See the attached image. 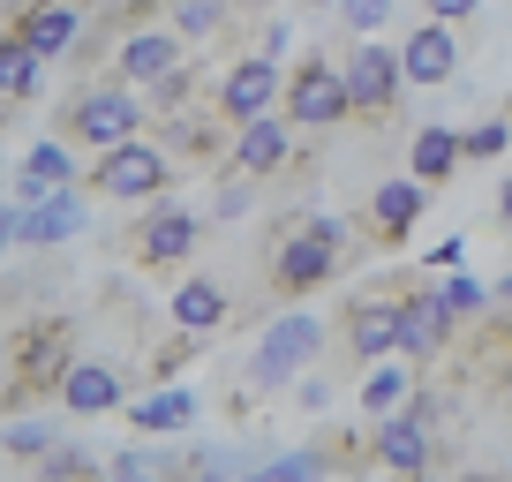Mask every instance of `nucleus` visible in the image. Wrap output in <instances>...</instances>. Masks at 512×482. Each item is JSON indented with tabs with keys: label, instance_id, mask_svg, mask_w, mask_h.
<instances>
[{
	"label": "nucleus",
	"instance_id": "obj_10",
	"mask_svg": "<svg viewBox=\"0 0 512 482\" xmlns=\"http://www.w3.org/2000/svg\"><path fill=\"white\" fill-rule=\"evenodd\" d=\"M339 83H347V121H392L407 98V76H400V53L362 38V46L339 61Z\"/></svg>",
	"mask_w": 512,
	"mask_h": 482
},
{
	"label": "nucleus",
	"instance_id": "obj_30",
	"mask_svg": "<svg viewBox=\"0 0 512 482\" xmlns=\"http://www.w3.org/2000/svg\"><path fill=\"white\" fill-rule=\"evenodd\" d=\"M437 294H445V309H452L460 324H475L482 309H490V287H482L475 272H445V279H437Z\"/></svg>",
	"mask_w": 512,
	"mask_h": 482
},
{
	"label": "nucleus",
	"instance_id": "obj_44",
	"mask_svg": "<svg viewBox=\"0 0 512 482\" xmlns=\"http://www.w3.org/2000/svg\"><path fill=\"white\" fill-rule=\"evenodd\" d=\"M302 8H332V0H302Z\"/></svg>",
	"mask_w": 512,
	"mask_h": 482
},
{
	"label": "nucleus",
	"instance_id": "obj_17",
	"mask_svg": "<svg viewBox=\"0 0 512 482\" xmlns=\"http://www.w3.org/2000/svg\"><path fill=\"white\" fill-rule=\"evenodd\" d=\"M272 106H279V61H264V53H241V61L211 83V113H219L226 129L249 121V113H272Z\"/></svg>",
	"mask_w": 512,
	"mask_h": 482
},
{
	"label": "nucleus",
	"instance_id": "obj_23",
	"mask_svg": "<svg viewBox=\"0 0 512 482\" xmlns=\"http://www.w3.org/2000/svg\"><path fill=\"white\" fill-rule=\"evenodd\" d=\"M38 91H46V61L0 23V106H31Z\"/></svg>",
	"mask_w": 512,
	"mask_h": 482
},
{
	"label": "nucleus",
	"instance_id": "obj_25",
	"mask_svg": "<svg viewBox=\"0 0 512 482\" xmlns=\"http://www.w3.org/2000/svg\"><path fill=\"white\" fill-rule=\"evenodd\" d=\"M226 23H234V0H166V31H174L181 46H204Z\"/></svg>",
	"mask_w": 512,
	"mask_h": 482
},
{
	"label": "nucleus",
	"instance_id": "obj_41",
	"mask_svg": "<svg viewBox=\"0 0 512 482\" xmlns=\"http://www.w3.org/2000/svg\"><path fill=\"white\" fill-rule=\"evenodd\" d=\"M0 415H23V407H16V392H8V385H0Z\"/></svg>",
	"mask_w": 512,
	"mask_h": 482
},
{
	"label": "nucleus",
	"instance_id": "obj_20",
	"mask_svg": "<svg viewBox=\"0 0 512 482\" xmlns=\"http://www.w3.org/2000/svg\"><path fill=\"white\" fill-rule=\"evenodd\" d=\"M392 53H400V76L415 83V91H445L452 68H460V31H452V23H430V16H422Z\"/></svg>",
	"mask_w": 512,
	"mask_h": 482
},
{
	"label": "nucleus",
	"instance_id": "obj_12",
	"mask_svg": "<svg viewBox=\"0 0 512 482\" xmlns=\"http://www.w3.org/2000/svg\"><path fill=\"white\" fill-rule=\"evenodd\" d=\"M294 159V129H287V113H249V121H234V136H226V174H241V181H272L279 166Z\"/></svg>",
	"mask_w": 512,
	"mask_h": 482
},
{
	"label": "nucleus",
	"instance_id": "obj_4",
	"mask_svg": "<svg viewBox=\"0 0 512 482\" xmlns=\"http://www.w3.org/2000/svg\"><path fill=\"white\" fill-rule=\"evenodd\" d=\"M196 241H204V219H196L189 204H174V196H151L144 204V219L128 226L113 249H121L136 272H151V279H174L181 264L196 257Z\"/></svg>",
	"mask_w": 512,
	"mask_h": 482
},
{
	"label": "nucleus",
	"instance_id": "obj_6",
	"mask_svg": "<svg viewBox=\"0 0 512 482\" xmlns=\"http://www.w3.org/2000/svg\"><path fill=\"white\" fill-rule=\"evenodd\" d=\"M279 113L294 136H332L347 129V83H339L332 53H302L294 68H279Z\"/></svg>",
	"mask_w": 512,
	"mask_h": 482
},
{
	"label": "nucleus",
	"instance_id": "obj_5",
	"mask_svg": "<svg viewBox=\"0 0 512 482\" xmlns=\"http://www.w3.org/2000/svg\"><path fill=\"white\" fill-rule=\"evenodd\" d=\"M347 272V257H339L332 241L309 234V219L294 211L287 226L272 234V249H264V287L279 294V302H309L317 287H332V279Z\"/></svg>",
	"mask_w": 512,
	"mask_h": 482
},
{
	"label": "nucleus",
	"instance_id": "obj_38",
	"mask_svg": "<svg viewBox=\"0 0 512 482\" xmlns=\"http://www.w3.org/2000/svg\"><path fill=\"white\" fill-rule=\"evenodd\" d=\"M497 226L512 234V181H497Z\"/></svg>",
	"mask_w": 512,
	"mask_h": 482
},
{
	"label": "nucleus",
	"instance_id": "obj_21",
	"mask_svg": "<svg viewBox=\"0 0 512 482\" xmlns=\"http://www.w3.org/2000/svg\"><path fill=\"white\" fill-rule=\"evenodd\" d=\"M166 317H174V332L211 339L226 317H234V294H226L219 279H181V287H174V302H166Z\"/></svg>",
	"mask_w": 512,
	"mask_h": 482
},
{
	"label": "nucleus",
	"instance_id": "obj_15",
	"mask_svg": "<svg viewBox=\"0 0 512 482\" xmlns=\"http://www.w3.org/2000/svg\"><path fill=\"white\" fill-rule=\"evenodd\" d=\"M151 129H159L151 144H159L174 166H219L226 159V136H234L211 106H174V113H159Z\"/></svg>",
	"mask_w": 512,
	"mask_h": 482
},
{
	"label": "nucleus",
	"instance_id": "obj_24",
	"mask_svg": "<svg viewBox=\"0 0 512 482\" xmlns=\"http://www.w3.org/2000/svg\"><path fill=\"white\" fill-rule=\"evenodd\" d=\"M189 422H196V392H181V385H159L151 400H128V430L136 437H174Z\"/></svg>",
	"mask_w": 512,
	"mask_h": 482
},
{
	"label": "nucleus",
	"instance_id": "obj_40",
	"mask_svg": "<svg viewBox=\"0 0 512 482\" xmlns=\"http://www.w3.org/2000/svg\"><path fill=\"white\" fill-rule=\"evenodd\" d=\"M490 302H512V272H505V279H497V287H490Z\"/></svg>",
	"mask_w": 512,
	"mask_h": 482
},
{
	"label": "nucleus",
	"instance_id": "obj_2",
	"mask_svg": "<svg viewBox=\"0 0 512 482\" xmlns=\"http://www.w3.org/2000/svg\"><path fill=\"white\" fill-rule=\"evenodd\" d=\"M68 362H76V324L68 317H23L16 332H8V370H0V385L16 392V407H38V400H53Z\"/></svg>",
	"mask_w": 512,
	"mask_h": 482
},
{
	"label": "nucleus",
	"instance_id": "obj_19",
	"mask_svg": "<svg viewBox=\"0 0 512 482\" xmlns=\"http://www.w3.org/2000/svg\"><path fill=\"white\" fill-rule=\"evenodd\" d=\"M91 219V196H83V181H61V189H46L38 204L16 211V241L23 249H61L76 226Z\"/></svg>",
	"mask_w": 512,
	"mask_h": 482
},
{
	"label": "nucleus",
	"instance_id": "obj_16",
	"mask_svg": "<svg viewBox=\"0 0 512 482\" xmlns=\"http://www.w3.org/2000/svg\"><path fill=\"white\" fill-rule=\"evenodd\" d=\"M53 400H61V415L91 422V415H121L128 407V377L113 370V362H98V354H76L61 370V385H53Z\"/></svg>",
	"mask_w": 512,
	"mask_h": 482
},
{
	"label": "nucleus",
	"instance_id": "obj_36",
	"mask_svg": "<svg viewBox=\"0 0 512 482\" xmlns=\"http://www.w3.org/2000/svg\"><path fill=\"white\" fill-rule=\"evenodd\" d=\"M287 46H294V31H287V23H279V16L264 23V31H256V53H264V61H279V53H287Z\"/></svg>",
	"mask_w": 512,
	"mask_h": 482
},
{
	"label": "nucleus",
	"instance_id": "obj_39",
	"mask_svg": "<svg viewBox=\"0 0 512 482\" xmlns=\"http://www.w3.org/2000/svg\"><path fill=\"white\" fill-rule=\"evenodd\" d=\"M8 241H16V204H0V257H8Z\"/></svg>",
	"mask_w": 512,
	"mask_h": 482
},
{
	"label": "nucleus",
	"instance_id": "obj_27",
	"mask_svg": "<svg viewBox=\"0 0 512 482\" xmlns=\"http://www.w3.org/2000/svg\"><path fill=\"white\" fill-rule=\"evenodd\" d=\"M166 16V0H106L98 8V23H83L91 38H121V31H144V23Z\"/></svg>",
	"mask_w": 512,
	"mask_h": 482
},
{
	"label": "nucleus",
	"instance_id": "obj_1",
	"mask_svg": "<svg viewBox=\"0 0 512 482\" xmlns=\"http://www.w3.org/2000/svg\"><path fill=\"white\" fill-rule=\"evenodd\" d=\"M437 422H445V400L422 385H407L400 407H384L377 430H369V460L384 467V475H400V482H430L437 467Z\"/></svg>",
	"mask_w": 512,
	"mask_h": 482
},
{
	"label": "nucleus",
	"instance_id": "obj_35",
	"mask_svg": "<svg viewBox=\"0 0 512 482\" xmlns=\"http://www.w3.org/2000/svg\"><path fill=\"white\" fill-rule=\"evenodd\" d=\"M415 8H422L430 23H452V31H460V23H475V8H482V0H415Z\"/></svg>",
	"mask_w": 512,
	"mask_h": 482
},
{
	"label": "nucleus",
	"instance_id": "obj_22",
	"mask_svg": "<svg viewBox=\"0 0 512 482\" xmlns=\"http://www.w3.org/2000/svg\"><path fill=\"white\" fill-rule=\"evenodd\" d=\"M407 174H415L422 189H445V181L460 174V129H445V121H422V129L407 136Z\"/></svg>",
	"mask_w": 512,
	"mask_h": 482
},
{
	"label": "nucleus",
	"instance_id": "obj_42",
	"mask_svg": "<svg viewBox=\"0 0 512 482\" xmlns=\"http://www.w3.org/2000/svg\"><path fill=\"white\" fill-rule=\"evenodd\" d=\"M256 8H264V0H234V23H241V16H256Z\"/></svg>",
	"mask_w": 512,
	"mask_h": 482
},
{
	"label": "nucleus",
	"instance_id": "obj_8",
	"mask_svg": "<svg viewBox=\"0 0 512 482\" xmlns=\"http://www.w3.org/2000/svg\"><path fill=\"white\" fill-rule=\"evenodd\" d=\"M317 354H324V324L309 317V309H279V317L264 324V339H256V354H249L241 392H287Z\"/></svg>",
	"mask_w": 512,
	"mask_h": 482
},
{
	"label": "nucleus",
	"instance_id": "obj_14",
	"mask_svg": "<svg viewBox=\"0 0 512 482\" xmlns=\"http://www.w3.org/2000/svg\"><path fill=\"white\" fill-rule=\"evenodd\" d=\"M83 23H91V0H23L16 16H8V31L53 68V61H68V46L83 38Z\"/></svg>",
	"mask_w": 512,
	"mask_h": 482
},
{
	"label": "nucleus",
	"instance_id": "obj_9",
	"mask_svg": "<svg viewBox=\"0 0 512 482\" xmlns=\"http://www.w3.org/2000/svg\"><path fill=\"white\" fill-rule=\"evenodd\" d=\"M452 332H460V317L445 309V294L437 287H400V324H392V354H400L407 370H437L452 354Z\"/></svg>",
	"mask_w": 512,
	"mask_h": 482
},
{
	"label": "nucleus",
	"instance_id": "obj_34",
	"mask_svg": "<svg viewBox=\"0 0 512 482\" xmlns=\"http://www.w3.org/2000/svg\"><path fill=\"white\" fill-rule=\"evenodd\" d=\"M53 437H61L53 422H16V430H0V452H16V460H38Z\"/></svg>",
	"mask_w": 512,
	"mask_h": 482
},
{
	"label": "nucleus",
	"instance_id": "obj_18",
	"mask_svg": "<svg viewBox=\"0 0 512 482\" xmlns=\"http://www.w3.org/2000/svg\"><path fill=\"white\" fill-rule=\"evenodd\" d=\"M181 61H189V46H181L166 23H144V31H121V46H113V83H128V91H151V83L174 76Z\"/></svg>",
	"mask_w": 512,
	"mask_h": 482
},
{
	"label": "nucleus",
	"instance_id": "obj_11",
	"mask_svg": "<svg viewBox=\"0 0 512 482\" xmlns=\"http://www.w3.org/2000/svg\"><path fill=\"white\" fill-rule=\"evenodd\" d=\"M392 324H400V287H362L324 339H332L347 362H384V354H392Z\"/></svg>",
	"mask_w": 512,
	"mask_h": 482
},
{
	"label": "nucleus",
	"instance_id": "obj_7",
	"mask_svg": "<svg viewBox=\"0 0 512 482\" xmlns=\"http://www.w3.org/2000/svg\"><path fill=\"white\" fill-rule=\"evenodd\" d=\"M151 129V106L144 91H128V83H91L61 106V136L83 151H106V144H128V136Z\"/></svg>",
	"mask_w": 512,
	"mask_h": 482
},
{
	"label": "nucleus",
	"instance_id": "obj_3",
	"mask_svg": "<svg viewBox=\"0 0 512 482\" xmlns=\"http://www.w3.org/2000/svg\"><path fill=\"white\" fill-rule=\"evenodd\" d=\"M174 174H181V166L166 159V151L151 144V129H144V136H128V144L91 151V166H83V196H106V204H151V196L174 189Z\"/></svg>",
	"mask_w": 512,
	"mask_h": 482
},
{
	"label": "nucleus",
	"instance_id": "obj_32",
	"mask_svg": "<svg viewBox=\"0 0 512 482\" xmlns=\"http://www.w3.org/2000/svg\"><path fill=\"white\" fill-rule=\"evenodd\" d=\"M249 211H256V181H241V174H226V166H219V196H211V219L234 226V219H249Z\"/></svg>",
	"mask_w": 512,
	"mask_h": 482
},
{
	"label": "nucleus",
	"instance_id": "obj_13",
	"mask_svg": "<svg viewBox=\"0 0 512 482\" xmlns=\"http://www.w3.org/2000/svg\"><path fill=\"white\" fill-rule=\"evenodd\" d=\"M430 211V189H422L415 174H400V181H377L369 189V204H362V219H354V241H377V249H400L407 234H415V219Z\"/></svg>",
	"mask_w": 512,
	"mask_h": 482
},
{
	"label": "nucleus",
	"instance_id": "obj_45",
	"mask_svg": "<svg viewBox=\"0 0 512 482\" xmlns=\"http://www.w3.org/2000/svg\"><path fill=\"white\" fill-rule=\"evenodd\" d=\"M505 121H512V106H505Z\"/></svg>",
	"mask_w": 512,
	"mask_h": 482
},
{
	"label": "nucleus",
	"instance_id": "obj_29",
	"mask_svg": "<svg viewBox=\"0 0 512 482\" xmlns=\"http://www.w3.org/2000/svg\"><path fill=\"white\" fill-rule=\"evenodd\" d=\"M23 174H38V181H83V166H76V144H61V136H46V144H31V159H23Z\"/></svg>",
	"mask_w": 512,
	"mask_h": 482
},
{
	"label": "nucleus",
	"instance_id": "obj_28",
	"mask_svg": "<svg viewBox=\"0 0 512 482\" xmlns=\"http://www.w3.org/2000/svg\"><path fill=\"white\" fill-rule=\"evenodd\" d=\"M505 151H512V121H505V113H490V121H475V129H460V166L505 159Z\"/></svg>",
	"mask_w": 512,
	"mask_h": 482
},
{
	"label": "nucleus",
	"instance_id": "obj_43",
	"mask_svg": "<svg viewBox=\"0 0 512 482\" xmlns=\"http://www.w3.org/2000/svg\"><path fill=\"white\" fill-rule=\"evenodd\" d=\"M0 370H8V332H0Z\"/></svg>",
	"mask_w": 512,
	"mask_h": 482
},
{
	"label": "nucleus",
	"instance_id": "obj_31",
	"mask_svg": "<svg viewBox=\"0 0 512 482\" xmlns=\"http://www.w3.org/2000/svg\"><path fill=\"white\" fill-rule=\"evenodd\" d=\"M407 385H415V370H377L354 400H362V415H384V407H400L407 400Z\"/></svg>",
	"mask_w": 512,
	"mask_h": 482
},
{
	"label": "nucleus",
	"instance_id": "obj_33",
	"mask_svg": "<svg viewBox=\"0 0 512 482\" xmlns=\"http://www.w3.org/2000/svg\"><path fill=\"white\" fill-rule=\"evenodd\" d=\"M332 8H339V23L362 31V38H377L384 23H392V0H332Z\"/></svg>",
	"mask_w": 512,
	"mask_h": 482
},
{
	"label": "nucleus",
	"instance_id": "obj_37",
	"mask_svg": "<svg viewBox=\"0 0 512 482\" xmlns=\"http://www.w3.org/2000/svg\"><path fill=\"white\" fill-rule=\"evenodd\" d=\"M430 264H437V272H460V264H467V241H460V234H452V241H437V249H430Z\"/></svg>",
	"mask_w": 512,
	"mask_h": 482
},
{
	"label": "nucleus",
	"instance_id": "obj_26",
	"mask_svg": "<svg viewBox=\"0 0 512 482\" xmlns=\"http://www.w3.org/2000/svg\"><path fill=\"white\" fill-rule=\"evenodd\" d=\"M38 475L31 482H98V452H83V445H68V437H53L46 452H38Z\"/></svg>",
	"mask_w": 512,
	"mask_h": 482
}]
</instances>
